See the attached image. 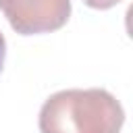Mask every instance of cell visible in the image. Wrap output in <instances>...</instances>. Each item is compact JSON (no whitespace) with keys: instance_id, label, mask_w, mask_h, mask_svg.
I'll return each mask as SVG.
<instances>
[{"instance_id":"obj_1","label":"cell","mask_w":133,"mask_h":133,"mask_svg":"<svg viewBox=\"0 0 133 133\" xmlns=\"http://www.w3.org/2000/svg\"><path fill=\"white\" fill-rule=\"evenodd\" d=\"M125 110L106 89H62L39 110L42 133H121Z\"/></svg>"},{"instance_id":"obj_4","label":"cell","mask_w":133,"mask_h":133,"mask_svg":"<svg viewBox=\"0 0 133 133\" xmlns=\"http://www.w3.org/2000/svg\"><path fill=\"white\" fill-rule=\"evenodd\" d=\"M4 58H6V39L0 31V73H2V66H4Z\"/></svg>"},{"instance_id":"obj_2","label":"cell","mask_w":133,"mask_h":133,"mask_svg":"<svg viewBox=\"0 0 133 133\" xmlns=\"http://www.w3.org/2000/svg\"><path fill=\"white\" fill-rule=\"evenodd\" d=\"M0 10L21 35L50 33L66 25L71 0H0Z\"/></svg>"},{"instance_id":"obj_3","label":"cell","mask_w":133,"mask_h":133,"mask_svg":"<svg viewBox=\"0 0 133 133\" xmlns=\"http://www.w3.org/2000/svg\"><path fill=\"white\" fill-rule=\"evenodd\" d=\"M89 8H98V10H106V8H112L116 6L121 0H83Z\"/></svg>"}]
</instances>
